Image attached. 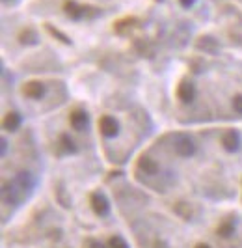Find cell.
<instances>
[{
  "mask_svg": "<svg viewBox=\"0 0 242 248\" xmlns=\"http://www.w3.org/2000/svg\"><path fill=\"white\" fill-rule=\"evenodd\" d=\"M88 10H91V8L80 6V4H76V2H73V0H67V2L63 4V12H65V15H67L69 19H73V21L82 19Z\"/></svg>",
  "mask_w": 242,
  "mask_h": 248,
  "instance_id": "obj_1",
  "label": "cell"
},
{
  "mask_svg": "<svg viewBox=\"0 0 242 248\" xmlns=\"http://www.w3.org/2000/svg\"><path fill=\"white\" fill-rule=\"evenodd\" d=\"M99 127H101V133L105 135V137H116L118 135V122L114 120V118H110V116H105V118H101V122H99Z\"/></svg>",
  "mask_w": 242,
  "mask_h": 248,
  "instance_id": "obj_2",
  "label": "cell"
},
{
  "mask_svg": "<svg viewBox=\"0 0 242 248\" xmlns=\"http://www.w3.org/2000/svg\"><path fill=\"white\" fill-rule=\"evenodd\" d=\"M23 92H24V95H28V97H32V99H37V97L43 95V84H41V82H28V84L23 88Z\"/></svg>",
  "mask_w": 242,
  "mask_h": 248,
  "instance_id": "obj_3",
  "label": "cell"
},
{
  "mask_svg": "<svg viewBox=\"0 0 242 248\" xmlns=\"http://www.w3.org/2000/svg\"><path fill=\"white\" fill-rule=\"evenodd\" d=\"M71 125L75 127V129H78V131H80V129H84L86 125H88V116L80 110L73 112L71 114Z\"/></svg>",
  "mask_w": 242,
  "mask_h": 248,
  "instance_id": "obj_4",
  "label": "cell"
},
{
  "mask_svg": "<svg viewBox=\"0 0 242 248\" xmlns=\"http://www.w3.org/2000/svg\"><path fill=\"white\" fill-rule=\"evenodd\" d=\"M179 99L184 101V103H188V101H192L194 97V86L192 82H182L181 86H179Z\"/></svg>",
  "mask_w": 242,
  "mask_h": 248,
  "instance_id": "obj_5",
  "label": "cell"
},
{
  "mask_svg": "<svg viewBox=\"0 0 242 248\" xmlns=\"http://www.w3.org/2000/svg\"><path fill=\"white\" fill-rule=\"evenodd\" d=\"M21 124V120H19V116L15 114V112H10L8 116H6V120H4V127L8 129V131H15L17 127Z\"/></svg>",
  "mask_w": 242,
  "mask_h": 248,
  "instance_id": "obj_6",
  "label": "cell"
},
{
  "mask_svg": "<svg viewBox=\"0 0 242 248\" xmlns=\"http://www.w3.org/2000/svg\"><path fill=\"white\" fill-rule=\"evenodd\" d=\"M36 39H37V36H36V32L34 30H24L23 34H21V43H36Z\"/></svg>",
  "mask_w": 242,
  "mask_h": 248,
  "instance_id": "obj_7",
  "label": "cell"
},
{
  "mask_svg": "<svg viewBox=\"0 0 242 248\" xmlns=\"http://www.w3.org/2000/svg\"><path fill=\"white\" fill-rule=\"evenodd\" d=\"M47 30H48V32H50V34H52V36L60 37L61 41H65V43H69V39H67V37L63 36V34H61V32H58V30H54V28H52V26H47Z\"/></svg>",
  "mask_w": 242,
  "mask_h": 248,
  "instance_id": "obj_8",
  "label": "cell"
},
{
  "mask_svg": "<svg viewBox=\"0 0 242 248\" xmlns=\"http://www.w3.org/2000/svg\"><path fill=\"white\" fill-rule=\"evenodd\" d=\"M233 107H235V110L241 112V114H242V95H237V97H233Z\"/></svg>",
  "mask_w": 242,
  "mask_h": 248,
  "instance_id": "obj_9",
  "label": "cell"
},
{
  "mask_svg": "<svg viewBox=\"0 0 242 248\" xmlns=\"http://www.w3.org/2000/svg\"><path fill=\"white\" fill-rule=\"evenodd\" d=\"M179 2H181V4L184 6V8H190V6H192V4L196 2V0H179Z\"/></svg>",
  "mask_w": 242,
  "mask_h": 248,
  "instance_id": "obj_10",
  "label": "cell"
}]
</instances>
